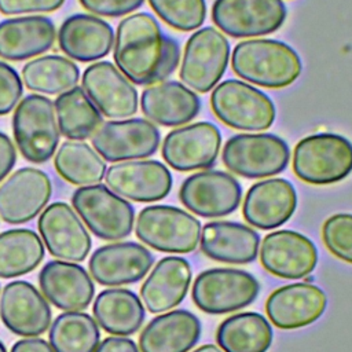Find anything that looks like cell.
<instances>
[{
	"label": "cell",
	"instance_id": "cell-46",
	"mask_svg": "<svg viewBox=\"0 0 352 352\" xmlns=\"http://www.w3.org/2000/svg\"><path fill=\"white\" fill-rule=\"evenodd\" d=\"M192 352H224V351H221L220 348H217L213 344H206V345H202V346L194 349Z\"/></svg>",
	"mask_w": 352,
	"mask_h": 352
},
{
	"label": "cell",
	"instance_id": "cell-35",
	"mask_svg": "<svg viewBox=\"0 0 352 352\" xmlns=\"http://www.w3.org/2000/svg\"><path fill=\"white\" fill-rule=\"evenodd\" d=\"M48 340L55 352H94L99 344L100 331L91 315L66 311L54 319Z\"/></svg>",
	"mask_w": 352,
	"mask_h": 352
},
{
	"label": "cell",
	"instance_id": "cell-10",
	"mask_svg": "<svg viewBox=\"0 0 352 352\" xmlns=\"http://www.w3.org/2000/svg\"><path fill=\"white\" fill-rule=\"evenodd\" d=\"M230 60V43L223 33L212 26L195 30L187 40L180 80L197 92H209L223 77Z\"/></svg>",
	"mask_w": 352,
	"mask_h": 352
},
{
	"label": "cell",
	"instance_id": "cell-33",
	"mask_svg": "<svg viewBox=\"0 0 352 352\" xmlns=\"http://www.w3.org/2000/svg\"><path fill=\"white\" fill-rule=\"evenodd\" d=\"M44 258V245L36 231L14 228L0 232V278L29 274Z\"/></svg>",
	"mask_w": 352,
	"mask_h": 352
},
{
	"label": "cell",
	"instance_id": "cell-27",
	"mask_svg": "<svg viewBox=\"0 0 352 352\" xmlns=\"http://www.w3.org/2000/svg\"><path fill=\"white\" fill-rule=\"evenodd\" d=\"M191 283V268L186 258L168 256L161 258L140 287V297L151 314L177 307Z\"/></svg>",
	"mask_w": 352,
	"mask_h": 352
},
{
	"label": "cell",
	"instance_id": "cell-37",
	"mask_svg": "<svg viewBox=\"0 0 352 352\" xmlns=\"http://www.w3.org/2000/svg\"><path fill=\"white\" fill-rule=\"evenodd\" d=\"M54 165L59 176L74 186L98 184L104 177L106 162L84 142L66 140L55 154Z\"/></svg>",
	"mask_w": 352,
	"mask_h": 352
},
{
	"label": "cell",
	"instance_id": "cell-34",
	"mask_svg": "<svg viewBox=\"0 0 352 352\" xmlns=\"http://www.w3.org/2000/svg\"><path fill=\"white\" fill-rule=\"evenodd\" d=\"M59 132L72 140H84L102 124V114L80 87L62 92L55 99Z\"/></svg>",
	"mask_w": 352,
	"mask_h": 352
},
{
	"label": "cell",
	"instance_id": "cell-29",
	"mask_svg": "<svg viewBox=\"0 0 352 352\" xmlns=\"http://www.w3.org/2000/svg\"><path fill=\"white\" fill-rule=\"evenodd\" d=\"M143 114L164 126H179L197 117L201 102L197 94L179 81H161L142 92Z\"/></svg>",
	"mask_w": 352,
	"mask_h": 352
},
{
	"label": "cell",
	"instance_id": "cell-24",
	"mask_svg": "<svg viewBox=\"0 0 352 352\" xmlns=\"http://www.w3.org/2000/svg\"><path fill=\"white\" fill-rule=\"evenodd\" d=\"M38 285L44 297L63 311L87 308L95 294V285L85 268L73 261L52 260L38 274Z\"/></svg>",
	"mask_w": 352,
	"mask_h": 352
},
{
	"label": "cell",
	"instance_id": "cell-13",
	"mask_svg": "<svg viewBox=\"0 0 352 352\" xmlns=\"http://www.w3.org/2000/svg\"><path fill=\"white\" fill-rule=\"evenodd\" d=\"M179 198L201 217H223L238 209L242 187L230 173L208 169L188 176L180 186Z\"/></svg>",
	"mask_w": 352,
	"mask_h": 352
},
{
	"label": "cell",
	"instance_id": "cell-42",
	"mask_svg": "<svg viewBox=\"0 0 352 352\" xmlns=\"http://www.w3.org/2000/svg\"><path fill=\"white\" fill-rule=\"evenodd\" d=\"M65 0H0V11L4 15L51 12L58 10Z\"/></svg>",
	"mask_w": 352,
	"mask_h": 352
},
{
	"label": "cell",
	"instance_id": "cell-47",
	"mask_svg": "<svg viewBox=\"0 0 352 352\" xmlns=\"http://www.w3.org/2000/svg\"><path fill=\"white\" fill-rule=\"evenodd\" d=\"M0 352H7V349H6V346H4V344L0 341Z\"/></svg>",
	"mask_w": 352,
	"mask_h": 352
},
{
	"label": "cell",
	"instance_id": "cell-15",
	"mask_svg": "<svg viewBox=\"0 0 352 352\" xmlns=\"http://www.w3.org/2000/svg\"><path fill=\"white\" fill-rule=\"evenodd\" d=\"M37 227L41 239L54 257L63 261H84L92 241L77 212L65 202L48 205L40 214Z\"/></svg>",
	"mask_w": 352,
	"mask_h": 352
},
{
	"label": "cell",
	"instance_id": "cell-39",
	"mask_svg": "<svg viewBox=\"0 0 352 352\" xmlns=\"http://www.w3.org/2000/svg\"><path fill=\"white\" fill-rule=\"evenodd\" d=\"M324 246L337 258L352 264V214L337 213L324 220L322 227Z\"/></svg>",
	"mask_w": 352,
	"mask_h": 352
},
{
	"label": "cell",
	"instance_id": "cell-19",
	"mask_svg": "<svg viewBox=\"0 0 352 352\" xmlns=\"http://www.w3.org/2000/svg\"><path fill=\"white\" fill-rule=\"evenodd\" d=\"M260 263L275 276L300 279L315 270L318 250L311 239L297 231H272L261 242Z\"/></svg>",
	"mask_w": 352,
	"mask_h": 352
},
{
	"label": "cell",
	"instance_id": "cell-5",
	"mask_svg": "<svg viewBox=\"0 0 352 352\" xmlns=\"http://www.w3.org/2000/svg\"><path fill=\"white\" fill-rule=\"evenodd\" d=\"M12 132L25 160L47 162L55 154L60 136L51 99L38 94L25 96L14 111Z\"/></svg>",
	"mask_w": 352,
	"mask_h": 352
},
{
	"label": "cell",
	"instance_id": "cell-8",
	"mask_svg": "<svg viewBox=\"0 0 352 352\" xmlns=\"http://www.w3.org/2000/svg\"><path fill=\"white\" fill-rule=\"evenodd\" d=\"M223 164L232 173L246 179L275 176L290 160L287 143L272 133H239L223 147Z\"/></svg>",
	"mask_w": 352,
	"mask_h": 352
},
{
	"label": "cell",
	"instance_id": "cell-38",
	"mask_svg": "<svg viewBox=\"0 0 352 352\" xmlns=\"http://www.w3.org/2000/svg\"><path fill=\"white\" fill-rule=\"evenodd\" d=\"M155 14L180 32L198 29L206 18L205 0H148Z\"/></svg>",
	"mask_w": 352,
	"mask_h": 352
},
{
	"label": "cell",
	"instance_id": "cell-2",
	"mask_svg": "<svg viewBox=\"0 0 352 352\" xmlns=\"http://www.w3.org/2000/svg\"><path fill=\"white\" fill-rule=\"evenodd\" d=\"M231 66L238 77L264 88H283L294 82L301 70L297 52L283 41L250 38L235 45Z\"/></svg>",
	"mask_w": 352,
	"mask_h": 352
},
{
	"label": "cell",
	"instance_id": "cell-9",
	"mask_svg": "<svg viewBox=\"0 0 352 352\" xmlns=\"http://www.w3.org/2000/svg\"><path fill=\"white\" fill-rule=\"evenodd\" d=\"M258 292V280L248 271L210 268L197 275L191 298L202 312L221 315L250 305Z\"/></svg>",
	"mask_w": 352,
	"mask_h": 352
},
{
	"label": "cell",
	"instance_id": "cell-12",
	"mask_svg": "<svg viewBox=\"0 0 352 352\" xmlns=\"http://www.w3.org/2000/svg\"><path fill=\"white\" fill-rule=\"evenodd\" d=\"M212 19L231 37H258L283 25L286 6L282 0H214Z\"/></svg>",
	"mask_w": 352,
	"mask_h": 352
},
{
	"label": "cell",
	"instance_id": "cell-17",
	"mask_svg": "<svg viewBox=\"0 0 352 352\" xmlns=\"http://www.w3.org/2000/svg\"><path fill=\"white\" fill-rule=\"evenodd\" d=\"M106 186L117 195L136 202L164 199L172 188L169 169L155 160H132L111 165L104 173Z\"/></svg>",
	"mask_w": 352,
	"mask_h": 352
},
{
	"label": "cell",
	"instance_id": "cell-4",
	"mask_svg": "<svg viewBox=\"0 0 352 352\" xmlns=\"http://www.w3.org/2000/svg\"><path fill=\"white\" fill-rule=\"evenodd\" d=\"M210 106L221 122L238 131H265L275 120V106L270 96L235 78L221 81L213 88Z\"/></svg>",
	"mask_w": 352,
	"mask_h": 352
},
{
	"label": "cell",
	"instance_id": "cell-40",
	"mask_svg": "<svg viewBox=\"0 0 352 352\" xmlns=\"http://www.w3.org/2000/svg\"><path fill=\"white\" fill-rule=\"evenodd\" d=\"M23 88L14 67L0 60V116L8 114L19 102Z\"/></svg>",
	"mask_w": 352,
	"mask_h": 352
},
{
	"label": "cell",
	"instance_id": "cell-36",
	"mask_svg": "<svg viewBox=\"0 0 352 352\" xmlns=\"http://www.w3.org/2000/svg\"><path fill=\"white\" fill-rule=\"evenodd\" d=\"M80 70L74 62L59 55H44L28 62L22 69L26 88L56 95L76 87Z\"/></svg>",
	"mask_w": 352,
	"mask_h": 352
},
{
	"label": "cell",
	"instance_id": "cell-30",
	"mask_svg": "<svg viewBox=\"0 0 352 352\" xmlns=\"http://www.w3.org/2000/svg\"><path fill=\"white\" fill-rule=\"evenodd\" d=\"M55 26L47 16L32 15L0 22V58L23 60L48 51L55 41Z\"/></svg>",
	"mask_w": 352,
	"mask_h": 352
},
{
	"label": "cell",
	"instance_id": "cell-3",
	"mask_svg": "<svg viewBox=\"0 0 352 352\" xmlns=\"http://www.w3.org/2000/svg\"><path fill=\"white\" fill-rule=\"evenodd\" d=\"M293 172L308 184H333L352 172V143L322 132L301 139L293 150Z\"/></svg>",
	"mask_w": 352,
	"mask_h": 352
},
{
	"label": "cell",
	"instance_id": "cell-28",
	"mask_svg": "<svg viewBox=\"0 0 352 352\" xmlns=\"http://www.w3.org/2000/svg\"><path fill=\"white\" fill-rule=\"evenodd\" d=\"M201 322L187 309L153 318L139 336L140 352H188L199 340Z\"/></svg>",
	"mask_w": 352,
	"mask_h": 352
},
{
	"label": "cell",
	"instance_id": "cell-14",
	"mask_svg": "<svg viewBox=\"0 0 352 352\" xmlns=\"http://www.w3.org/2000/svg\"><path fill=\"white\" fill-rule=\"evenodd\" d=\"M221 133L206 121L194 122L170 131L161 147L162 158L179 172L210 168L219 155Z\"/></svg>",
	"mask_w": 352,
	"mask_h": 352
},
{
	"label": "cell",
	"instance_id": "cell-16",
	"mask_svg": "<svg viewBox=\"0 0 352 352\" xmlns=\"http://www.w3.org/2000/svg\"><path fill=\"white\" fill-rule=\"evenodd\" d=\"M51 194L52 184L44 170L21 168L0 184V219L8 224L28 223L45 208Z\"/></svg>",
	"mask_w": 352,
	"mask_h": 352
},
{
	"label": "cell",
	"instance_id": "cell-1",
	"mask_svg": "<svg viewBox=\"0 0 352 352\" xmlns=\"http://www.w3.org/2000/svg\"><path fill=\"white\" fill-rule=\"evenodd\" d=\"M113 56L129 81L153 85L173 74L180 62V48L151 14L136 12L118 23Z\"/></svg>",
	"mask_w": 352,
	"mask_h": 352
},
{
	"label": "cell",
	"instance_id": "cell-44",
	"mask_svg": "<svg viewBox=\"0 0 352 352\" xmlns=\"http://www.w3.org/2000/svg\"><path fill=\"white\" fill-rule=\"evenodd\" d=\"M94 352H140L138 345L133 340L122 337V336H113L107 337L100 341Z\"/></svg>",
	"mask_w": 352,
	"mask_h": 352
},
{
	"label": "cell",
	"instance_id": "cell-26",
	"mask_svg": "<svg viewBox=\"0 0 352 352\" xmlns=\"http://www.w3.org/2000/svg\"><path fill=\"white\" fill-rule=\"evenodd\" d=\"M58 44L62 52L78 62H92L106 56L114 45V32L106 21L74 14L59 28Z\"/></svg>",
	"mask_w": 352,
	"mask_h": 352
},
{
	"label": "cell",
	"instance_id": "cell-18",
	"mask_svg": "<svg viewBox=\"0 0 352 352\" xmlns=\"http://www.w3.org/2000/svg\"><path fill=\"white\" fill-rule=\"evenodd\" d=\"M82 89L107 118H128L138 110V91L110 62L100 60L88 66L81 77Z\"/></svg>",
	"mask_w": 352,
	"mask_h": 352
},
{
	"label": "cell",
	"instance_id": "cell-6",
	"mask_svg": "<svg viewBox=\"0 0 352 352\" xmlns=\"http://www.w3.org/2000/svg\"><path fill=\"white\" fill-rule=\"evenodd\" d=\"M135 234L158 252L190 253L199 243L201 223L180 208L150 205L139 212Z\"/></svg>",
	"mask_w": 352,
	"mask_h": 352
},
{
	"label": "cell",
	"instance_id": "cell-41",
	"mask_svg": "<svg viewBox=\"0 0 352 352\" xmlns=\"http://www.w3.org/2000/svg\"><path fill=\"white\" fill-rule=\"evenodd\" d=\"M144 0H80V4L102 16H121L138 10Z\"/></svg>",
	"mask_w": 352,
	"mask_h": 352
},
{
	"label": "cell",
	"instance_id": "cell-20",
	"mask_svg": "<svg viewBox=\"0 0 352 352\" xmlns=\"http://www.w3.org/2000/svg\"><path fill=\"white\" fill-rule=\"evenodd\" d=\"M0 318L14 334L36 337L50 327L52 312L36 286L26 280H12L3 287Z\"/></svg>",
	"mask_w": 352,
	"mask_h": 352
},
{
	"label": "cell",
	"instance_id": "cell-21",
	"mask_svg": "<svg viewBox=\"0 0 352 352\" xmlns=\"http://www.w3.org/2000/svg\"><path fill=\"white\" fill-rule=\"evenodd\" d=\"M154 263L151 252L138 242H114L89 257V275L103 286H122L143 279Z\"/></svg>",
	"mask_w": 352,
	"mask_h": 352
},
{
	"label": "cell",
	"instance_id": "cell-31",
	"mask_svg": "<svg viewBox=\"0 0 352 352\" xmlns=\"http://www.w3.org/2000/svg\"><path fill=\"white\" fill-rule=\"evenodd\" d=\"M92 314L99 326L114 336L136 333L146 318L144 307L138 294L121 287L102 290L95 297Z\"/></svg>",
	"mask_w": 352,
	"mask_h": 352
},
{
	"label": "cell",
	"instance_id": "cell-23",
	"mask_svg": "<svg viewBox=\"0 0 352 352\" xmlns=\"http://www.w3.org/2000/svg\"><path fill=\"white\" fill-rule=\"evenodd\" d=\"M297 206L293 184L282 177L254 183L246 192L242 205L245 220L260 230H272L286 223Z\"/></svg>",
	"mask_w": 352,
	"mask_h": 352
},
{
	"label": "cell",
	"instance_id": "cell-45",
	"mask_svg": "<svg viewBox=\"0 0 352 352\" xmlns=\"http://www.w3.org/2000/svg\"><path fill=\"white\" fill-rule=\"evenodd\" d=\"M11 352H55V351L52 349L50 342H47L45 340L29 337V338H22L16 341L12 345Z\"/></svg>",
	"mask_w": 352,
	"mask_h": 352
},
{
	"label": "cell",
	"instance_id": "cell-7",
	"mask_svg": "<svg viewBox=\"0 0 352 352\" xmlns=\"http://www.w3.org/2000/svg\"><path fill=\"white\" fill-rule=\"evenodd\" d=\"M72 204L89 231L104 241H118L132 232L133 206L104 184L78 187Z\"/></svg>",
	"mask_w": 352,
	"mask_h": 352
},
{
	"label": "cell",
	"instance_id": "cell-43",
	"mask_svg": "<svg viewBox=\"0 0 352 352\" xmlns=\"http://www.w3.org/2000/svg\"><path fill=\"white\" fill-rule=\"evenodd\" d=\"M16 161V150L11 139L0 132V182L11 172Z\"/></svg>",
	"mask_w": 352,
	"mask_h": 352
},
{
	"label": "cell",
	"instance_id": "cell-22",
	"mask_svg": "<svg viewBox=\"0 0 352 352\" xmlns=\"http://www.w3.org/2000/svg\"><path fill=\"white\" fill-rule=\"evenodd\" d=\"M327 305L326 293L308 282H297L274 290L265 301L267 315L276 327L294 330L318 320Z\"/></svg>",
	"mask_w": 352,
	"mask_h": 352
},
{
	"label": "cell",
	"instance_id": "cell-11",
	"mask_svg": "<svg viewBox=\"0 0 352 352\" xmlns=\"http://www.w3.org/2000/svg\"><path fill=\"white\" fill-rule=\"evenodd\" d=\"M158 128L144 118L102 122L91 135L96 153L109 162H122L153 155L160 146Z\"/></svg>",
	"mask_w": 352,
	"mask_h": 352
},
{
	"label": "cell",
	"instance_id": "cell-32",
	"mask_svg": "<svg viewBox=\"0 0 352 352\" xmlns=\"http://www.w3.org/2000/svg\"><path fill=\"white\" fill-rule=\"evenodd\" d=\"M216 341L224 352H267L272 344V327L258 312H241L219 324Z\"/></svg>",
	"mask_w": 352,
	"mask_h": 352
},
{
	"label": "cell",
	"instance_id": "cell-25",
	"mask_svg": "<svg viewBox=\"0 0 352 352\" xmlns=\"http://www.w3.org/2000/svg\"><path fill=\"white\" fill-rule=\"evenodd\" d=\"M260 235L236 221H210L201 230V252L226 264H248L257 258Z\"/></svg>",
	"mask_w": 352,
	"mask_h": 352
}]
</instances>
